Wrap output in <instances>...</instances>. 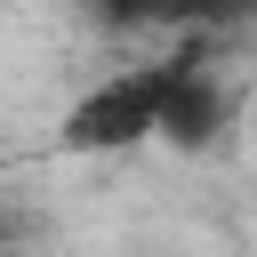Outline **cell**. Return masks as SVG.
Wrapping results in <instances>:
<instances>
[{"label": "cell", "instance_id": "1", "mask_svg": "<svg viewBox=\"0 0 257 257\" xmlns=\"http://www.w3.org/2000/svg\"><path fill=\"white\" fill-rule=\"evenodd\" d=\"M153 137H161V56L96 72V80L64 104V120H56V145L80 153V161L137 153V145H153Z\"/></svg>", "mask_w": 257, "mask_h": 257}, {"label": "cell", "instance_id": "2", "mask_svg": "<svg viewBox=\"0 0 257 257\" xmlns=\"http://www.w3.org/2000/svg\"><path fill=\"white\" fill-rule=\"evenodd\" d=\"M0 241H8V209H0Z\"/></svg>", "mask_w": 257, "mask_h": 257}]
</instances>
